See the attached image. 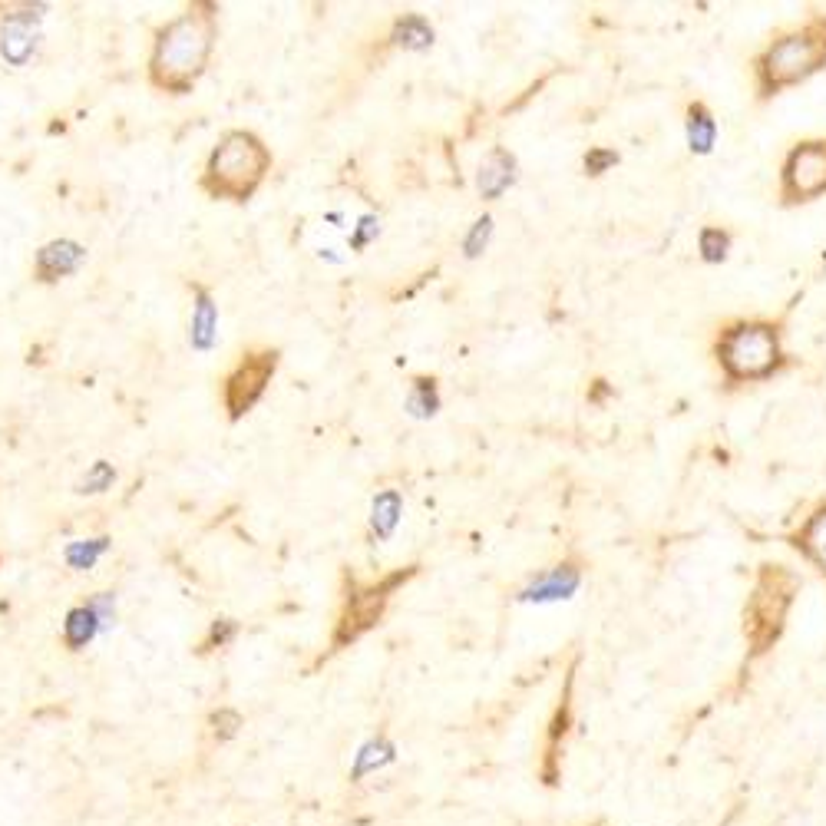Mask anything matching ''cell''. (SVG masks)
Instances as JSON below:
<instances>
[{
  "label": "cell",
  "mask_w": 826,
  "mask_h": 826,
  "mask_svg": "<svg viewBox=\"0 0 826 826\" xmlns=\"http://www.w3.org/2000/svg\"><path fill=\"white\" fill-rule=\"evenodd\" d=\"M793 589H797V579H793L790 572H784V565H764L744 615L747 618L744 635L751 641V655H764L777 641V635L784 632V618L793 599Z\"/></svg>",
  "instance_id": "obj_5"
},
{
  "label": "cell",
  "mask_w": 826,
  "mask_h": 826,
  "mask_svg": "<svg viewBox=\"0 0 826 826\" xmlns=\"http://www.w3.org/2000/svg\"><path fill=\"white\" fill-rule=\"evenodd\" d=\"M215 43L212 7H189L179 20L159 30L152 50V83L169 93H186L209 63Z\"/></svg>",
  "instance_id": "obj_1"
},
{
  "label": "cell",
  "mask_w": 826,
  "mask_h": 826,
  "mask_svg": "<svg viewBox=\"0 0 826 826\" xmlns=\"http://www.w3.org/2000/svg\"><path fill=\"white\" fill-rule=\"evenodd\" d=\"M83 248L80 245H73V242H53L47 245L43 252L37 255V271L43 275V281H53V278H60V275H70V271L80 268L83 262Z\"/></svg>",
  "instance_id": "obj_12"
},
{
  "label": "cell",
  "mask_w": 826,
  "mask_h": 826,
  "mask_svg": "<svg viewBox=\"0 0 826 826\" xmlns=\"http://www.w3.org/2000/svg\"><path fill=\"white\" fill-rule=\"evenodd\" d=\"M103 552V539L100 542H93V546H70L67 549V559L70 565H76V569H86V565H93V559Z\"/></svg>",
  "instance_id": "obj_25"
},
{
  "label": "cell",
  "mask_w": 826,
  "mask_h": 826,
  "mask_svg": "<svg viewBox=\"0 0 826 826\" xmlns=\"http://www.w3.org/2000/svg\"><path fill=\"white\" fill-rule=\"evenodd\" d=\"M232 632H235V625H232V622L212 625V635H209V648H212V645H225V641L232 638Z\"/></svg>",
  "instance_id": "obj_27"
},
{
  "label": "cell",
  "mask_w": 826,
  "mask_h": 826,
  "mask_svg": "<svg viewBox=\"0 0 826 826\" xmlns=\"http://www.w3.org/2000/svg\"><path fill=\"white\" fill-rule=\"evenodd\" d=\"M714 354L731 384L767 380L784 364L780 331L767 321H737L731 328H724L721 338H717Z\"/></svg>",
  "instance_id": "obj_4"
},
{
  "label": "cell",
  "mask_w": 826,
  "mask_h": 826,
  "mask_svg": "<svg viewBox=\"0 0 826 826\" xmlns=\"http://www.w3.org/2000/svg\"><path fill=\"white\" fill-rule=\"evenodd\" d=\"M410 410L417 417H427V413H437V390H433V380H417V390L410 397Z\"/></svg>",
  "instance_id": "obj_21"
},
{
  "label": "cell",
  "mask_w": 826,
  "mask_h": 826,
  "mask_svg": "<svg viewBox=\"0 0 826 826\" xmlns=\"http://www.w3.org/2000/svg\"><path fill=\"white\" fill-rule=\"evenodd\" d=\"M793 546H797L803 556L826 575V506H820L817 513L807 516V523L793 532Z\"/></svg>",
  "instance_id": "obj_11"
},
{
  "label": "cell",
  "mask_w": 826,
  "mask_h": 826,
  "mask_svg": "<svg viewBox=\"0 0 826 826\" xmlns=\"http://www.w3.org/2000/svg\"><path fill=\"white\" fill-rule=\"evenodd\" d=\"M698 248H701V258H704V262L717 265V262H724L727 252H731V235H727L724 228L708 225V228H701Z\"/></svg>",
  "instance_id": "obj_18"
},
{
  "label": "cell",
  "mask_w": 826,
  "mask_h": 826,
  "mask_svg": "<svg viewBox=\"0 0 826 826\" xmlns=\"http://www.w3.org/2000/svg\"><path fill=\"white\" fill-rule=\"evenodd\" d=\"M390 585H394V579H390L387 585H380V589H367L364 595H351V599H347V608H344V615L338 622V635H334V645L338 648L347 645V641L364 635L367 628L377 622L380 612H384V605H387Z\"/></svg>",
  "instance_id": "obj_8"
},
{
  "label": "cell",
  "mask_w": 826,
  "mask_h": 826,
  "mask_svg": "<svg viewBox=\"0 0 826 826\" xmlns=\"http://www.w3.org/2000/svg\"><path fill=\"white\" fill-rule=\"evenodd\" d=\"M688 146L691 152H698V156H708V152L714 149L717 143V123H714V116L711 110L704 103H691L688 106Z\"/></svg>",
  "instance_id": "obj_13"
},
{
  "label": "cell",
  "mask_w": 826,
  "mask_h": 826,
  "mask_svg": "<svg viewBox=\"0 0 826 826\" xmlns=\"http://www.w3.org/2000/svg\"><path fill=\"white\" fill-rule=\"evenodd\" d=\"M513 169L516 162L506 149H496L493 156H489V162L480 169V192L486 199H496L499 192L513 186Z\"/></svg>",
  "instance_id": "obj_14"
},
{
  "label": "cell",
  "mask_w": 826,
  "mask_h": 826,
  "mask_svg": "<svg viewBox=\"0 0 826 826\" xmlns=\"http://www.w3.org/2000/svg\"><path fill=\"white\" fill-rule=\"evenodd\" d=\"M215 324H219V314H215V304H212V298H209V295H205V291H199V304H195V314H192V334H189L192 347H199V351H205V347H212V341H215Z\"/></svg>",
  "instance_id": "obj_16"
},
{
  "label": "cell",
  "mask_w": 826,
  "mask_h": 826,
  "mask_svg": "<svg viewBox=\"0 0 826 826\" xmlns=\"http://www.w3.org/2000/svg\"><path fill=\"white\" fill-rule=\"evenodd\" d=\"M100 622L103 618L96 615V608H73L67 615V625H63V638H67V645L73 651H80L90 645L96 632H100Z\"/></svg>",
  "instance_id": "obj_15"
},
{
  "label": "cell",
  "mask_w": 826,
  "mask_h": 826,
  "mask_svg": "<svg viewBox=\"0 0 826 826\" xmlns=\"http://www.w3.org/2000/svg\"><path fill=\"white\" fill-rule=\"evenodd\" d=\"M394 744L387 741V737H374V741H367L364 747H361V754H357V764H354V774H351V780H361V777H367L371 774V770H377V767H387L390 760H394Z\"/></svg>",
  "instance_id": "obj_17"
},
{
  "label": "cell",
  "mask_w": 826,
  "mask_h": 826,
  "mask_svg": "<svg viewBox=\"0 0 826 826\" xmlns=\"http://www.w3.org/2000/svg\"><path fill=\"white\" fill-rule=\"evenodd\" d=\"M268 166H271V152L265 149L262 139L238 129V133H228L222 143L215 146L202 186L209 189L215 199L245 202L248 195L262 186Z\"/></svg>",
  "instance_id": "obj_3"
},
{
  "label": "cell",
  "mask_w": 826,
  "mask_h": 826,
  "mask_svg": "<svg viewBox=\"0 0 826 826\" xmlns=\"http://www.w3.org/2000/svg\"><path fill=\"white\" fill-rule=\"evenodd\" d=\"M394 40L404 43V47L420 50V47H430V43H433V30H430V24L423 17H407V20H400V24H397Z\"/></svg>",
  "instance_id": "obj_19"
},
{
  "label": "cell",
  "mask_w": 826,
  "mask_h": 826,
  "mask_svg": "<svg viewBox=\"0 0 826 826\" xmlns=\"http://www.w3.org/2000/svg\"><path fill=\"white\" fill-rule=\"evenodd\" d=\"M826 192V139H810L790 149L780 176V195L784 202H813Z\"/></svg>",
  "instance_id": "obj_6"
},
{
  "label": "cell",
  "mask_w": 826,
  "mask_h": 826,
  "mask_svg": "<svg viewBox=\"0 0 826 826\" xmlns=\"http://www.w3.org/2000/svg\"><path fill=\"white\" fill-rule=\"evenodd\" d=\"M826 67V17H810L807 24L790 30L767 47L757 60L760 96H774L787 86H797Z\"/></svg>",
  "instance_id": "obj_2"
},
{
  "label": "cell",
  "mask_w": 826,
  "mask_h": 826,
  "mask_svg": "<svg viewBox=\"0 0 826 826\" xmlns=\"http://www.w3.org/2000/svg\"><path fill=\"white\" fill-rule=\"evenodd\" d=\"M489 232H493V219H480V222H473V232H470V238H466L463 242V248H466V255H480L483 248H486V242H489Z\"/></svg>",
  "instance_id": "obj_24"
},
{
  "label": "cell",
  "mask_w": 826,
  "mask_h": 826,
  "mask_svg": "<svg viewBox=\"0 0 826 826\" xmlns=\"http://www.w3.org/2000/svg\"><path fill=\"white\" fill-rule=\"evenodd\" d=\"M618 162V152L615 149H589V156H585V172L589 176H602Z\"/></svg>",
  "instance_id": "obj_23"
},
{
  "label": "cell",
  "mask_w": 826,
  "mask_h": 826,
  "mask_svg": "<svg viewBox=\"0 0 826 826\" xmlns=\"http://www.w3.org/2000/svg\"><path fill=\"white\" fill-rule=\"evenodd\" d=\"M275 364H278V354L262 351V354H248L245 361L235 367V374L228 377L225 384V407L232 417H242V413L265 394V384L271 380V374H275Z\"/></svg>",
  "instance_id": "obj_7"
},
{
  "label": "cell",
  "mask_w": 826,
  "mask_h": 826,
  "mask_svg": "<svg viewBox=\"0 0 826 826\" xmlns=\"http://www.w3.org/2000/svg\"><path fill=\"white\" fill-rule=\"evenodd\" d=\"M572 678L565 684V698L559 704L556 717H552V727H549V741H546V760H542V784L546 787H556L559 784V747H562V737L569 731V721H572Z\"/></svg>",
  "instance_id": "obj_10"
},
{
  "label": "cell",
  "mask_w": 826,
  "mask_h": 826,
  "mask_svg": "<svg viewBox=\"0 0 826 826\" xmlns=\"http://www.w3.org/2000/svg\"><path fill=\"white\" fill-rule=\"evenodd\" d=\"M212 727H215V737H219V741H232V737L238 734V727H242V714L232 711V708L215 711Z\"/></svg>",
  "instance_id": "obj_22"
},
{
  "label": "cell",
  "mask_w": 826,
  "mask_h": 826,
  "mask_svg": "<svg viewBox=\"0 0 826 826\" xmlns=\"http://www.w3.org/2000/svg\"><path fill=\"white\" fill-rule=\"evenodd\" d=\"M110 483H113V470H110V466H106V463H100V466H96V470H93L90 480H86V486H90V489H86V493H103V489L110 486Z\"/></svg>",
  "instance_id": "obj_26"
},
{
  "label": "cell",
  "mask_w": 826,
  "mask_h": 826,
  "mask_svg": "<svg viewBox=\"0 0 826 826\" xmlns=\"http://www.w3.org/2000/svg\"><path fill=\"white\" fill-rule=\"evenodd\" d=\"M397 516H400V496L394 489H387V493H380L374 499V529L380 536H390V529L397 526Z\"/></svg>",
  "instance_id": "obj_20"
},
{
  "label": "cell",
  "mask_w": 826,
  "mask_h": 826,
  "mask_svg": "<svg viewBox=\"0 0 826 826\" xmlns=\"http://www.w3.org/2000/svg\"><path fill=\"white\" fill-rule=\"evenodd\" d=\"M582 575L575 565H556L552 572H546L542 579H536L523 592L526 602H556V599H569V595L579 589Z\"/></svg>",
  "instance_id": "obj_9"
}]
</instances>
